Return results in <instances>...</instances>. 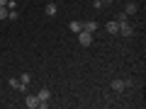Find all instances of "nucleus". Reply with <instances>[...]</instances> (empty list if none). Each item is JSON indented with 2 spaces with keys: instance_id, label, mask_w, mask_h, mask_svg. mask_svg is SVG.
<instances>
[{
  "instance_id": "nucleus-1",
  "label": "nucleus",
  "mask_w": 146,
  "mask_h": 109,
  "mask_svg": "<svg viewBox=\"0 0 146 109\" xmlns=\"http://www.w3.org/2000/svg\"><path fill=\"white\" fill-rule=\"evenodd\" d=\"M93 39H95V34H90V32H85V29L78 32V44H80V46H90Z\"/></svg>"
},
{
  "instance_id": "nucleus-2",
  "label": "nucleus",
  "mask_w": 146,
  "mask_h": 109,
  "mask_svg": "<svg viewBox=\"0 0 146 109\" xmlns=\"http://www.w3.org/2000/svg\"><path fill=\"white\" fill-rule=\"evenodd\" d=\"M110 87H112V92H124V90L129 87V80H122V78H115V80H112V85H110Z\"/></svg>"
},
{
  "instance_id": "nucleus-3",
  "label": "nucleus",
  "mask_w": 146,
  "mask_h": 109,
  "mask_svg": "<svg viewBox=\"0 0 146 109\" xmlns=\"http://www.w3.org/2000/svg\"><path fill=\"white\" fill-rule=\"evenodd\" d=\"M105 32L115 36L117 32H119V22H117V20H110V22H105Z\"/></svg>"
},
{
  "instance_id": "nucleus-4",
  "label": "nucleus",
  "mask_w": 146,
  "mask_h": 109,
  "mask_svg": "<svg viewBox=\"0 0 146 109\" xmlns=\"http://www.w3.org/2000/svg\"><path fill=\"white\" fill-rule=\"evenodd\" d=\"M117 34H122V36H127V39H129V36H134V27L127 24V22H122V24H119V32H117Z\"/></svg>"
},
{
  "instance_id": "nucleus-5",
  "label": "nucleus",
  "mask_w": 146,
  "mask_h": 109,
  "mask_svg": "<svg viewBox=\"0 0 146 109\" xmlns=\"http://www.w3.org/2000/svg\"><path fill=\"white\" fill-rule=\"evenodd\" d=\"M83 29L90 32V34H95V32L100 29V22H98V20H88V22H83Z\"/></svg>"
},
{
  "instance_id": "nucleus-6",
  "label": "nucleus",
  "mask_w": 146,
  "mask_h": 109,
  "mask_svg": "<svg viewBox=\"0 0 146 109\" xmlns=\"http://www.w3.org/2000/svg\"><path fill=\"white\" fill-rule=\"evenodd\" d=\"M25 104L29 109H39V97H36V95H27L25 97Z\"/></svg>"
},
{
  "instance_id": "nucleus-7",
  "label": "nucleus",
  "mask_w": 146,
  "mask_h": 109,
  "mask_svg": "<svg viewBox=\"0 0 146 109\" xmlns=\"http://www.w3.org/2000/svg\"><path fill=\"white\" fill-rule=\"evenodd\" d=\"M124 12H127V15H136V12H139V3H134V0H129V3H127V5H124Z\"/></svg>"
},
{
  "instance_id": "nucleus-8",
  "label": "nucleus",
  "mask_w": 146,
  "mask_h": 109,
  "mask_svg": "<svg viewBox=\"0 0 146 109\" xmlns=\"http://www.w3.org/2000/svg\"><path fill=\"white\" fill-rule=\"evenodd\" d=\"M36 97H39V102H49V99H51V90H49V87H42L39 92H36Z\"/></svg>"
},
{
  "instance_id": "nucleus-9",
  "label": "nucleus",
  "mask_w": 146,
  "mask_h": 109,
  "mask_svg": "<svg viewBox=\"0 0 146 109\" xmlns=\"http://www.w3.org/2000/svg\"><path fill=\"white\" fill-rule=\"evenodd\" d=\"M68 29H71L73 34H78V32L83 29V22H80V20H71V22H68Z\"/></svg>"
},
{
  "instance_id": "nucleus-10",
  "label": "nucleus",
  "mask_w": 146,
  "mask_h": 109,
  "mask_svg": "<svg viewBox=\"0 0 146 109\" xmlns=\"http://www.w3.org/2000/svg\"><path fill=\"white\" fill-rule=\"evenodd\" d=\"M20 83H22V92H25V87L32 83V75H29V73H22V75H20Z\"/></svg>"
},
{
  "instance_id": "nucleus-11",
  "label": "nucleus",
  "mask_w": 146,
  "mask_h": 109,
  "mask_svg": "<svg viewBox=\"0 0 146 109\" xmlns=\"http://www.w3.org/2000/svg\"><path fill=\"white\" fill-rule=\"evenodd\" d=\"M44 12H46V17H56V5H54V3L44 5Z\"/></svg>"
},
{
  "instance_id": "nucleus-12",
  "label": "nucleus",
  "mask_w": 146,
  "mask_h": 109,
  "mask_svg": "<svg viewBox=\"0 0 146 109\" xmlns=\"http://www.w3.org/2000/svg\"><path fill=\"white\" fill-rule=\"evenodd\" d=\"M7 85H10L12 90H22V83H20V78H10V80H7Z\"/></svg>"
},
{
  "instance_id": "nucleus-13",
  "label": "nucleus",
  "mask_w": 146,
  "mask_h": 109,
  "mask_svg": "<svg viewBox=\"0 0 146 109\" xmlns=\"http://www.w3.org/2000/svg\"><path fill=\"white\" fill-rule=\"evenodd\" d=\"M127 20H129V15H127V12H124V10H122V12H119V15H117V22H119V24H122V22H127Z\"/></svg>"
},
{
  "instance_id": "nucleus-14",
  "label": "nucleus",
  "mask_w": 146,
  "mask_h": 109,
  "mask_svg": "<svg viewBox=\"0 0 146 109\" xmlns=\"http://www.w3.org/2000/svg\"><path fill=\"white\" fill-rule=\"evenodd\" d=\"M17 17H20V15H17V10H7V20H12V22H15Z\"/></svg>"
},
{
  "instance_id": "nucleus-15",
  "label": "nucleus",
  "mask_w": 146,
  "mask_h": 109,
  "mask_svg": "<svg viewBox=\"0 0 146 109\" xmlns=\"http://www.w3.org/2000/svg\"><path fill=\"white\" fill-rule=\"evenodd\" d=\"M5 7H7V10H17V0H7Z\"/></svg>"
},
{
  "instance_id": "nucleus-16",
  "label": "nucleus",
  "mask_w": 146,
  "mask_h": 109,
  "mask_svg": "<svg viewBox=\"0 0 146 109\" xmlns=\"http://www.w3.org/2000/svg\"><path fill=\"white\" fill-rule=\"evenodd\" d=\"M7 17V7H0V20H5Z\"/></svg>"
},
{
  "instance_id": "nucleus-17",
  "label": "nucleus",
  "mask_w": 146,
  "mask_h": 109,
  "mask_svg": "<svg viewBox=\"0 0 146 109\" xmlns=\"http://www.w3.org/2000/svg\"><path fill=\"white\" fill-rule=\"evenodd\" d=\"M100 3H102V7L105 5H112V0H100Z\"/></svg>"
},
{
  "instance_id": "nucleus-18",
  "label": "nucleus",
  "mask_w": 146,
  "mask_h": 109,
  "mask_svg": "<svg viewBox=\"0 0 146 109\" xmlns=\"http://www.w3.org/2000/svg\"><path fill=\"white\" fill-rule=\"evenodd\" d=\"M7 5V0H0V7H5Z\"/></svg>"
}]
</instances>
